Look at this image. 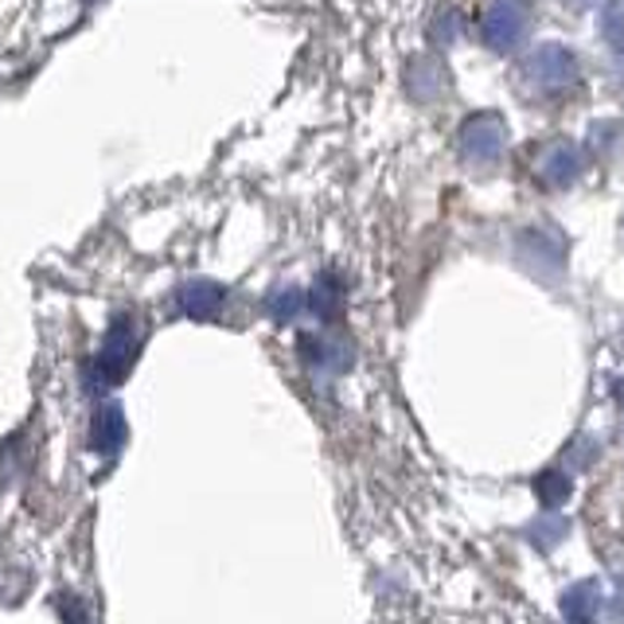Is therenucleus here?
Here are the masks:
<instances>
[{
  "label": "nucleus",
  "mask_w": 624,
  "mask_h": 624,
  "mask_svg": "<svg viewBox=\"0 0 624 624\" xmlns=\"http://www.w3.org/2000/svg\"><path fill=\"white\" fill-rule=\"evenodd\" d=\"M130 355H133V328L130 320H118V325L110 328V335H106L98 367H102L106 375H122L125 367H130Z\"/></svg>",
  "instance_id": "1"
},
{
  "label": "nucleus",
  "mask_w": 624,
  "mask_h": 624,
  "mask_svg": "<svg viewBox=\"0 0 624 624\" xmlns=\"http://www.w3.org/2000/svg\"><path fill=\"white\" fill-rule=\"evenodd\" d=\"M125 438V418L118 406H106L102 418H98V426H94V445L102 449L106 457H113L118 453V445H122Z\"/></svg>",
  "instance_id": "2"
}]
</instances>
